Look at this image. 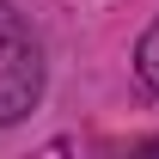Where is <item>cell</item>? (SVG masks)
Wrapping results in <instances>:
<instances>
[{
  "instance_id": "obj_2",
  "label": "cell",
  "mask_w": 159,
  "mask_h": 159,
  "mask_svg": "<svg viewBox=\"0 0 159 159\" xmlns=\"http://www.w3.org/2000/svg\"><path fill=\"white\" fill-rule=\"evenodd\" d=\"M135 67H141V80L159 92V19L147 25V37H141V49H135Z\"/></svg>"
},
{
  "instance_id": "obj_1",
  "label": "cell",
  "mask_w": 159,
  "mask_h": 159,
  "mask_svg": "<svg viewBox=\"0 0 159 159\" xmlns=\"http://www.w3.org/2000/svg\"><path fill=\"white\" fill-rule=\"evenodd\" d=\"M43 98V55L12 6H0V122H19Z\"/></svg>"
}]
</instances>
